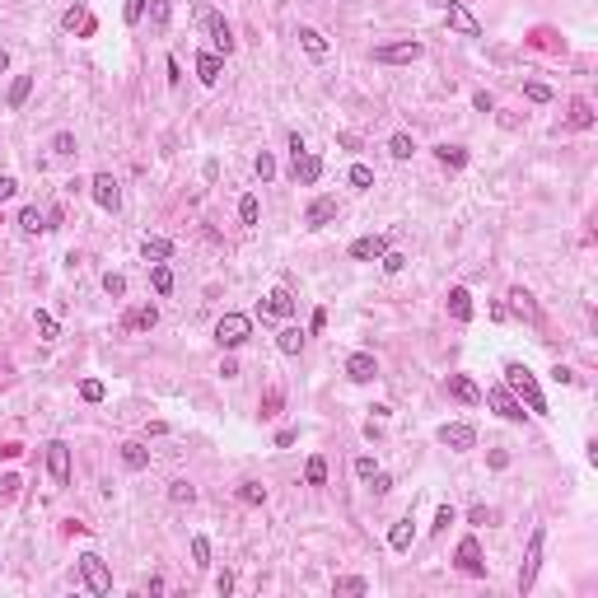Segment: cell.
<instances>
[{
    "label": "cell",
    "mask_w": 598,
    "mask_h": 598,
    "mask_svg": "<svg viewBox=\"0 0 598 598\" xmlns=\"http://www.w3.org/2000/svg\"><path fill=\"white\" fill-rule=\"evenodd\" d=\"M505 388L514 393L519 402H528V412L547 416V397H543V388H538V379H533V369H528V364H519V360L505 364Z\"/></svg>",
    "instance_id": "cell-1"
},
{
    "label": "cell",
    "mask_w": 598,
    "mask_h": 598,
    "mask_svg": "<svg viewBox=\"0 0 598 598\" xmlns=\"http://www.w3.org/2000/svg\"><path fill=\"white\" fill-rule=\"evenodd\" d=\"M248 332H253V318H248V313H225V318L215 323V341H220L225 351H238V346L248 341Z\"/></svg>",
    "instance_id": "cell-2"
},
{
    "label": "cell",
    "mask_w": 598,
    "mask_h": 598,
    "mask_svg": "<svg viewBox=\"0 0 598 598\" xmlns=\"http://www.w3.org/2000/svg\"><path fill=\"white\" fill-rule=\"evenodd\" d=\"M425 56V47H421L416 38H407V42H384V47H374V61L379 66H412V61H421Z\"/></svg>",
    "instance_id": "cell-3"
},
{
    "label": "cell",
    "mask_w": 598,
    "mask_h": 598,
    "mask_svg": "<svg viewBox=\"0 0 598 598\" xmlns=\"http://www.w3.org/2000/svg\"><path fill=\"white\" fill-rule=\"evenodd\" d=\"M79 575H84L89 594H112V575H108V566H103L99 551H84V556H79Z\"/></svg>",
    "instance_id": "cell-4"
},
{
    "label": "cell",
    "mask_w": 598,
    "mask_h": 598,
    "mask_svg": "<svg viewBox=\"0 0 598 598\" xmlns=\"http://www.w3.org/2000/svg\"><path fill=\"white\" fill-rule=\"evenodd\" d=\"M543 547H547V528H533V538H528V556H523V571H519V589H523V594H528V589H533V580H538Z\"/></svg>",
    "instance_id": "cell-5"
},
{
    "label": "cell",
    "mask_w": 598,
    "mask_h": 598,
    "mask_svg": "<svg viewBox=\"0 0 598 598\" xmlns=\"http://www.w3.org/2000/svg\"><path fill=\"white\" fill-rule=\"evenodd\" d=\"M482 397H486V407H491L495 416H505V421H523V402H519V397H514L510 388H505V384L486 388Z\"/></svg>",
    "instance_id": "cell-6"
},
{
    "label": "cell",
    "mask_w": 598,
    "mask_h": 598,
    "mask_svg": "<svg viewBox=\"0 0 598 598\" xmlns=\"http://www.w3.org/2000/svg\"><path fill=\"white\" fill-rule=\"evenodd\" d=\"M444 19H449V28H453V33H463V38H482V24H477V14H472L463 0H449Z\"/></svg>",
    "instance_id": "cell-7"
},
{
    "label": "cell",
    "mask_w": 598,
    "mask_h": 598,
    "mask_svg": "<svg viewBox=\"0 0 598 598\" xmlns=\"http://www.w3.org/2000/svg\"><path fill=\"white\" fill-rule=\"evenodd\" d=\"M440 444H444V449H453V453H463V449L477 444V430H472L468 421H449V425H440Z\"/></svg>",
    "instance_id": "cell-8"
},
{
    "label": "cell",
    "mask_w": 598,
    "mask_h": 598,
    "mask_svg": "<svg viewBox=\"0 0 598 598\" xmlns=\"http://www.w3.org/2000/svg\"><path fill=\"white\" fill-rule=\"evenodd\" d=\"M453 561H458V571L472 575V580H482V575H486V561H482L477 538H463V543H458V551H453Z\"/></svg>",
    "instance_id": "cell-9"
},
{
    "label": "cell",
    "mask_w": 598,
    "mask_h": 598,
    "mask_svg": "<svg viewBox=\"0 0 598 598\" xmlns=\"http://www.w3.org/2000/svg\"><path fill=\"white\" fill-rule=\"evenodd\" d=\"M201 19H206V33H210V42H215V52H220V56H229V52H234V28L225 24V14L206 10Z\"/></svg>",
    "instance_id": "cell-10"
},
{
    "label": "cell",
    "mask_w": 598,
    "mask_h": 598,
    "mask_svg": "<svg viewBox=\"0 0 598 598\" xmlns=\"http://www.w3.org/2000/svg\"><path fill=\"white\" fill-rule=\"evenodd\" d=\"M346 379H351V384H369V379H379V360H374L369 351L346 356Z\"/></svg>",
    "instance_id": "cell-11"
},
{
    "label": "cell",
    "mask_w": 598,
    "mask_h": 598,
    "mask_svg": "<svg viewBox=\"0 0 598 598\" xmlns=\"http://www.w3.org/2000/svg\"><path fill=\"white\" fill-rule=\"evenodd\" d=\"M47 472L56 477V486H71V449L61 440L47 444Z\"/></svg>",
    "instance_id": "cell-12"
},
{
    "label": "cell",
    "mask_w": 598,
    "mask_h": 598,
    "mask_svg": "<svg viewBox=\"0 0 598 598\" xmlns=\"http://www.w3.org/2000/svg\"><path fill=\"white\" fill-rule=\"evenodd\" d=\"M337 220V197H313L309 210H304V225L309 229H323V225H332Z\"/></svg>",
    "instance_id": "cell-13"
},
{
    "label": "cell",
    "mask_w": 598,
    "mask_h": 598,
    "mask_svg": "<svg viewBox=\"0 0 598 598\" xmlns=\"http://www.w3.org/2000/svg\"><path fill=\"white\" fill-rule=\"evenodd\" d=\"M89 187H94V201H99L103 210H117V206H122V187H117V178H112V173H99Z\"/></svg>",
    "instance_id": "cell-14"
},
{
    "label": "cell",
    "mask_w": 598,
    "mask_h": 598,
    "mask_svg": "<svg viewBox=\"0 0 598 598\" xmlns=\"http://www.w3.org/2000/svg\"><path fill=\"white\" fill-rule=\"evenodd\" d=\"M384 253H388V238H384V234H364V238L351 243V258H356V262H379Z\"/></svg>",
    "instance_id": "cell-15"
},
{
    "label": "cell",
    "mask_w": 598,
    "mask_h": 598,
    "mask_svg": "<svg viewBox=\"0 0 598 598\" xmlns=\"http://www.w3.org/2000/svg\"><path fill=\"white\" fill-rule=\"evenodd\" d=\"M290 173H295V182H304V187H313V182L323 178V159L304 150V155H295V169H290Z\"/></svg>",
    "instance_id": "cell-16"
},
{
    "label": "cell",
    "mask_w": 598,
    "mask_h": 598,
    "mask_svg": "<svg viewBox=\"0 0 598 598\" xmlns=\"http://www.w3.org/2000/svg\"><path fill=\"white\" fill-rule=\"evenodd\" d=\"M155 323H159V309H155V304H136V309L122 318V327H127V332H150Z\"/></svg>",
    "instance_id": "cell-17"
},
{
    "label": "cell",
    "mask_w": 598,
    "mask_h": 598,
    "mask_svg": "<svg viewBox=\"0 0 598 598\" xmlns=\"http://www.w3.org/2000/svg\"><path fill=\"white\" fill-rule=\"evenodd\" d=\"M262 313H266V318H290V313H295V295H290V290H271V295L262 299Z\"/></svg>",
    "instance_id": "cell-18"
},
{
    "label": "cell",
    "mask_w": 598,
    "mask_h": 598,
    "mask_svg": "<svg viewBox=\"0 0 598 598\" xmlns=\"http://www.w3.org/2000/svg\"><path fill=\"white\" fill-rule=\"evenodd\" d=\"M449 393H453L463 407H477V402H482V388L472 384L468 374H449Z\"/></svg>",
    "instance_id": "cell-19"
},
{
    "label": "cell",
    "mask_w": 598,
    "mask_h": 598,
    "mask_svg": "<svg viewBox=\"0 0 598 598\" xmlns=\"http://www.w3.org/2000/svg\"><path fill=\"white\" fill-rule=\"evenodd\" d=\"M197 75H201V84H220V75H225L220 52H201V56H197Z\"/></svg>",
    "instance_id": "cell-20"
},
{
    "label": "cell",
    "mask_w": 598,
    "mask_h": 598,
    "mask_svg": "<svg viewBox=\"0 0 598 598\" xmlns=\"http://www.w3.org/2000/svg\"><path fill=\"white\" fill-rule=\"evenodd\" d=\"M510 309L519 313L523 323H538V304H533V295H528L523 286H514V290H510Z\"/></svg>",
    "instance_id": "cell-21"
},
{
    "label": "cell",
    "mask_w": 598,
    "mask_h": 598,
    "mask_svg": "<svg viewBox=\"0 0 598 598\" xmlns=\"http://www.w3.org/2000/svg\"><path fill=\"white\" fill-rule=\"evenodd\" d=\"M299 47H304L313 61H323V56H327V38H323L318 28H299Z\"/></svg>",
    "instance_id": "cell-22"
},
{
    "label": "cell",
    "mask_w": 598,
    "mask_h": 598,
    "mask_svg": "<svg viewBox=\"0 0 598 598\" xmlns=\"http://www.w3.org/2000/svg\"><path fill=\"white\" fill-rule=\"evenodd\" d=\"M449 313H453L458 323H468V318H472V295H468L463 286H453V290H449Z\"/></svg>",
    "instance_id": "cell-23"
},
{
    "label": "cell",
    "mask_w": 598,
    "mask_h": 598,
    "mask_svg": "<svg viewBox=\"0 0 598 598\" xmlns=\"http://www.w3.org/2000/svg\"><path fill=\"white\" fill-rule=\"evenodd\" d=\"M122 463H127L131 472H145L150 468V449H145V444H122Z\"/></svg>",
    "instance_id": "cell-24"
},
{
    "label": "cell",
    "mask_w": 598,
    "mask_h": 598,
    "mask_svg": "<svg viewBox=\"0 0 598 598\" xmlns=\"http://www.w3.org/2000/svg\"><path fill=\"white\" fill-rule=\"evenodd\" d=\"M412 538H416L412 519H397V523H393V533H388V547H393V551H407V547H412Z\"/></svg>",
    "instance_id": "cell-25"
},
{
    "label": "cell",
    "mask_w": 598,
    "mask_h": 598,
    "mask_svg": "<svg viewBox=\"0 0 598 598\" xmlns=\"http://www.w3.org/2000/svg\"><path fill=\"white\" fill-rule=\"evenodd\" d=\"M140 253H145V262H169L173 258V243H169V238H145Z\"/></svg>",
    "instance_id": "cell-26"
},
{
    "label": "cell",
    "mask_w": 598,
    "mask_h": 598,
    "mask_svg": "<svg viewBox=\"0 0 598 598\" xmlns=\"http://www.w3.org/2000/svg\"><path fill=\"white\" fill-rule=\"evenodd\" d=\"M150 286H155V295H169V290H173V271H169V262H150Z\"/></svg>",
    "instance_id": "cell-27"
},
{
    "label": "cell",
    "mask_w": 598,
    "mask_h": 598,
    "mask_svg": "<svg viewBox=\"0 0 598 598\" xmlns=\"http://www.w3.org/2000/svg\"><path fill=\"white\" fill-rule=\"evenodd\" d=\"M304 482H309V486H323V482H327V458H323V453H313L309 463H304Z\"/></svg>",
    "instance_id": "cell-28"
},
{
    "label": "cell",
    "mask_w": 598,
    "mask_h": 598,
    "mask_svg": "<svg viewBox=\"0 0 598 598\" xmlns=\"http://www.w3.org/2000/svg\"><path fill=\"white\" fill-rule=\"evenodd\" d=\"M28 94H33V75H19L14 84H10V99H5V103H10V108H24Z\"/></svg>",
    "instance_id": "cell-29"
},
{
    "label": "cell",
    "mask_w": 598,
    "mask_h": 598,
    "mask_svg": "<svg viewBox=\"0 0 598 598\" xmlns=\"http://www.w3.org/2000/svg\"><path fill=\"white\" fill-rule=\"evenodd\" d=\"M571 127H580V131L594 127V108L584 103V99H575V103H571Z\"/></svg>",
    "instance_id": "cell-30"
},
{
    "label": "cell",
    "mask_w": 598,
    "mask_h": 598,
    "mask_svg": "<svg viewBox=\"0 0 598 598\" xmlns=\"http://www.w3.org/2000/svg\"><path fill=\"white\" fill-rule=\"evenodd\" d=\"M388 155H393V159H412V155H416V140L397 131V136H393V140H388Z\"/></svg>",
    "instance_id": "cell-31"
},
{
    "label": "cell",
    "mask_w": 598,
    "mask_h": 598,
    "mask_svg": "<svg viewBox=\"0 0 598 598\" xmlns=\"http://www.w3.org/2000/svg\"><path fill=\"white\" fill-rule=\"evenodd\" d=\"M19 229H24V234L47 229V225H42V210H38V206H24V210H19Z\"/></svg>",
    "instance_id": "cell-32"
},
{
    "label": "cell",
    "mask_w": 598,
    "mask_h": 598,
    "mask_svg": "<svg viewBox=\"0 0 598 598\" xmlns=\"http://www.w3.org/2000/svg\"><path fill=\"white\" fill-rule=\"evenodd\" d=\"M276 346H281L286 356H299V351H304V332H299V327H286V332H281V341H276Z\"/></svg>",
    "instance_id": "cell-33"
},
{
    "label": "cell",
    "mask_w": 598,
    "mask_h": 598,
    "mask_svg": "<svg viewBox=\"0 0 598 598\" xmlns=\"http://www.w3.org/2000/svg\"><path fill=\"white\" fill-rule=\"evenodd\" d=\"M61 24L71 28V33H75V28H79V33H94V19H89L84 10H66V19H61Z\"/></svg>",
    "instance_id": "cell-34"
},
{
    "label": "cell",
    "mask_w": 598,
    "mask_h": 598,
    "mask_svg": "<svg viewBox=\"0 0 598 598\" xmlns=\"http://www.w3.org/2000/svg\"><path fill=\"white\" fill-rule=\"evenodd\" d=\"M238 500H243V505H262V500H266V486H258V482H238Z\"/></svg>",
    "instance_id": "cell-35"
},
{
    "label": "cell",
    "mask_w": 598,
    "mask_h": 598,
    "mask_svg": "<svg viewBox=\"0 0 598 598\" xmlns=\"http://www.w3.org/2000/svg\"><path fill=\"white\" fill-rule=\"evenodd\" d=\"M169 500H173V505H192V500H197V486H192V482H173V486H169Z\"/></svg>",
    "instance_id": "cell-36"
},
{
    "label": "cell",
    "mask_w": 598,
    "mask_h": 598,
    "mask_svg": "<svg viewBox=\"0 0 598 598\" xmlns=\"http://www.w3.org/2000/svg\"><path fill=\"white\" fill-rule=\"evenodd\" d=\"M435 155H440L444 164H453V169H463V164H468V150H463V145H440Z\"/></svg>",
    "instance_id": "cell-37"
},
{
    "label": "cell",
    "mask_w": 598,
    "mask_h": 598,
    "mask_svg": "<svg viewBox=\"0 0 598 598\" xmlns=\"http://www.w3.org/2000/svg\"><path fill=\"white\" fill-rule=\"evenodd\" d=\"M258 215H262L258 197H243V201H238V220H243V225H258Z\"/></svg>",
    "instance_id": "cell-38"
},
{
    "label": "cell",
    "mask_w": 598,
    "mask_h": 598,
    "mask_svg": "<svg viewBox=\"0 0 598 598\" xmlns=\"http://www.w3.org/2000/svg\"><path fill=\"white\" fill-rule=\"evenodd\" d=\"M169 14H173L169 0H150V24H155V28H169Z\"/></svg>",
    "instance_id": "cell-39"
},
{
    "label": "cell",
    "mask_w": 598,
    "mask_h": 598,
    "mask_svg": "<svg viewBox=\"0 0 598 598\" xmlns=\"http://www.w3.org/2000/svg\"><path fill=\"white\" fill-rule=\"evenodd\" d=\"M253 169H258V178H262V182H271V178H276V159L266 155V150H262V155L253 159Z\"/></svg>",
    "instance_id": "cell-40"
},
{
    "label": "cell",
    "mask_w": 598,
    "mask_h": 598,
    "mask_svg": "<svg viewBox=\"0 0 598 598\" xmlns=\"http://www.w3.org/2000/svg\"><path fill=\"white\" fill-rule=\"evenodd\" d=\"M332 589H337V594H364V589H369V584H364L360 575H346V580H337V584H332Z\"/></svg>",
    "instance_id": "cell-41"
},
{
    "label": "cell",
    "mask_w": 598,
    "mask_h": 598,
    "mask_svg": "<svg viewBox=\"0 0 598 598\" xmlns=\"http://www.w3.org/2000/svg\"><path fill=\"white\" fill-rule=\"evenodd\" d=\"M103 290H108V295H112V299H122V295H127V276H117V271H108V276H103Z\"/></svg>",
    "instance_id": "cell-42"
},
{
    "label": "cell",
    "mask_w": 598,
    "mask_h": 598,
    "mask_svg": "<svg viewBox=\"0 0 598 598\" xmlns=\"http://www.w3.org/2000/svg\"><path fill=\"white\" fill-rule=\"evenodd\" d=\"M192 561H197L201 571L210 566V543H206V538H192Z\"/></svg>",
    "instance_id": "cell-43"
},
{
    "label": "cell",
    "mask_w": 598,
    "mask_h": 598,
    "mask_svg": "<svg viewBox=\"0 0 598 598\" xmlns=\"http://www.w3.org/2000/svg\"><path fill=\"white\" fill-rule=\"evenodd\" d=\"M79 397H84V402H103V384H99V379H84V384H79Z\"/></svg>",
    "instance_id": "cell-44"
},
{
    "label": "cell",
    "mask_w": 598,
    "mask_h": 598,
    "mask_svg": "<svg viewBox=\"0 0 598 598\" xmlns=\"http://www.w3.org/2000/svg\"><path fill=\"white\" fill-rule=\"evenodd\" d=\"M122 19H127V24H140V19H145V0H127V5H122Z\"/></svg>",
    "instance_id": "cell-45"
},
{
    "label": "cell",
    "mask_w": 598,
    "mask_h": 598,
    "mask_svg": "<svg viewBox=\"0 0 598 598\" xmlns=\"http://www.w3.org/2000/svg\"><path fill=\"white\" fill-rule=\"evenodd\" d=\"M523 94H528L533 103H551V89H547V84H538V79H533V84H523Z\"/></svg>",
    "instance_id": "cell-46"
},
{
    "label": "cell",
    "mask_w": 598,
    "mask_h": 598,
    "mask_svg": "<svg viewBox=\"0 0 598 598\" xmlns=\"http://www.w3.org/2000/svg\"><path fill=\"white\" fill-rule=\"evenodd\" d=\"M38 332H42V341H56V318L52 313H38Z\"/></svg>",
    "instance_id": "cell-47"
},
{
    "label": "cell",
    "mask_w": 598,
    "mask_h": 598,
    "mask_svg": "<svg viewBox=\"0 0 598 598\" xmlns=\"http://www.w3.org/2000/svg\"><path fill=\"white\" fill-rule=\"evenodd\" d=\"M52 150H56V155H75V136H71V131H61V136L52 140Z\"/></svg>",
    "instance_id": "cell-48"
},
{
    "label": "cell",
    "mask_w": 598,
    "mask_h": 598,
    "mask_svg": "<svg viewBox=\"0 0 598 598\" xmlns=\"http://www.w3.org/2000/svg\"><path fill=\"white\" fill-rule=\"evenodd\" d=\"M374 458H369V453H360V458H356V477H360V482H369V477H374Z\"/></svg>",
    "instance_id": "cell-49"
},
{
    "label": "cell",
    "mask_w": 598,
    "mask_h": 598,
    "mask_svg": "<svg viewBox=\"0 0 598 598\" xmlns=\"http://www.w3.org/2000/svg\"><path fill=\"white\" fill-rule=\"evenodd\" d=\"M19 486H24V482H19L14 472H5V477H0V495H5V500H10V495H19Z\"/></svg>",
    "instance_id": "cell-50"
},
{
    "label": "cell",
    "mask_w": 598,
    "mask_h": 598,
    "mask_svg": "<svg viewBox=\"0 0 598 598\" xmlns=\"http://www.w3.org/2000/svg\"><path fill=\"white\" fill-rule=\"evenodd\" d=\"M379 262H384V271H388V276H393V271H402V266H407V258H402V253H384Z\"/></svg>",
    "instance_id": "cell-51"
},
{
    "label": "cell",
    "mask_w": 598,
    "mask_h": 598,
    "mask_svg": "<svg viewBox=\"0 0 598 598\" xmlns=\"http://www.w3.org/2000/svg\"><path fill=\"white\" fill-rule=\"evenodd\" d=\"M351 182H356V187H369V182H374V173H369L364 164H356V169H351Z\"/></svg>",
    "instance_id": "cell-52"
},
{
    "label": "cell",
    "mask_w": 598,
    "mask_h": 598,
    "mask_svg": "<svg viewBox=\"0 0 598 598\" xmlns=\"http://www.w3.org/2000/svg\"><path fill=\"white\" fill-rule=\"evenodd\" d=\"M453 523V505H440V514H435V533H444Z\"/></svg>",
    "instance_id": "cell-53"
},
{
    "label": "cell",
    "mask_w": 598,
    "mask_h": 598,
    "mask_svg": "<svg viewBox=\"0 0 598 598\" xmlns=\"http://www.w3.org/2000/svg\"><path fill=\"white\" fill-rule=\"evenodd\" d=\"M14 192H19V182L10 178V173H0V201H5V197H14Z\"/></svg>",
    "instance_id": "cell-54"
},
{
    "label": "cell",
    "mask_w": 598,
    "mask_h": 598,
    "mask_svg": "<svg viewBox=\"0 0 598 598\" xmlns=\"http://www.w3.org/2000/svg\"><path fill=\"white\" fill-rule=\"evenodd\" d=\"M220 374H225V379H238V360H234V356L220 360Z\"/></svg>",
    "instance_id": "cell-55"
},
{
    "label": "cell",
    "mask_w": 598,
    "mask_h": 598,
    "mask_svg": "<svg viewBox=\"0 0 598 598\" xmlns=\"http://www.w3.org/2000/svg\"><path fill=\"white\" fill-rule=\"evenodd\" d=\"M551 379H556V384H575V369H566V364H556V369H551Z\"/></svg>",
    "instance_id": "cell-56"
},
{
    "label": "cell",
    "mask_w": 598,
    "mask_h": 598,
    "mask_svg": "<svg viewBox=\"0 0 598 598\" xmlns=\"http://www.w3.org/2000/svg\"><path fill=\"white\" fill-rule=\"evenodd\" d=\"M369 482H374V491H379V495H384V491H393V477H384V472H374Z\"/></svg>",
    "instance_id": "cell-57"
},
{
    "label": "cell",
    "mask_w": 598,
    "mask_h": 598,
    "mask_svg": "<svg viewBox=\"0 0 598 598\" xmlns=\"http://www.w3.org/2000/svg\"><path fill=\"white\" fill-rule=\"evenodd\" d=\"M472 103H477V112H491V108H495V99H491V94H486V89H482V94H477Z\"/></svg>",
    "instance_id": "cell-58"
},
{
    "label": "cell",
    "mask_w": 598,
    "mask_h": 598,
    "mask_svg": "<svg viewBox=\"0 0 598 598\" xmlns=\"http://www.w3.org/2000/svg\"><path fill=\"white\" fill-rule=\"evenodd\" d=\"M276 412H281V393H266V412L262 416H276Z\"/></svg>",
    "instance_id": "cell-59"
},
{
    "label": "cell",
    "mask_w": 598,
    "mask_h": 598,
    "mask_svg": "<svg viewBox=\"0 0 598 598\" xmlns=\"http://www.w3.org/2000/svg\"><path fill=\"white\" fill-rule=\"evenodd\" d=\"M337 140H341V145H346V150H360V136H356V131H341Z\"/></svg>",
    "instance_id": "cell-60"
},
{
    "label": "cell",
    "mask_w": 598,
    "mask_h": 598,
    "mask_svg": "<svg viewBox=\"0 0 598 598\" xmlns=\"http://www.w3.org/2000/svg\"><path fill=\"white\" fill-rule=\"evenodd\" d=\"M5 66H10V52H5V47H0V71H5Z\"/></svg>",
    "instance_id": "cell-61"
}]
</instances>
